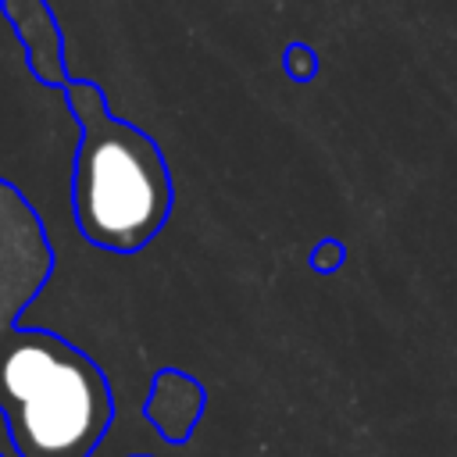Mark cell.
Here are the masks:
<instances>
[{"label":"cell","mask_w":457,"mask_h":457,"mask_svg":"<svg viewBox=\"0 0 457 457\" xmlns=\"http://www.w3.org/2000/svg\"><path fill=\"white\" fill-rule=\"evenodd\" d=\"M79 125L71 164V214L86 243L111 253H139L171 218L175 182L150 132L111 114L93 79L61 86Z\"/></svg>","instance_id":"cell-1"},{"label":"cell","mask_w":457,"mask_h":457,"mask_svg":"<svg viewBox=\"0 0 457 457\" xmlns=\"http://www.w3.org/2000/svg\"><path fill=\"white\" fill-rule=\"evenodd\" d=\"M0 421L14 457H93L114 421L107 371L50 328L0 332Z\"/></svg>","instance_id":"cell-2"},{"label":"cell","mask_w":457,"mask_h":457,"mask_svg":"<svg viewBox=\"0 0 457 457\" xmlns=\"http://www.w3.org/2000/svg\"><path fill=\"white\" fill-rule=\"evenodd\" d=\"M54 275V246L29 196L0 179V332L18 325L21 311L46 289ZM7 457V450H0Z\"/></svg>","instance_id":"cell-3"},{"label":"cell","mask_w":457,"mask_h":457,"mask_svg":"<svg viewBox=\"0 0 457 457\" xmlns=\"http://www.w3.org/2000/svg\"><path fill=\"white\" fill-rule=\"evenodd\" d=\"M0 11L14 29L25 50V68L36 75V82L46 89H61L71 75L64 64V36H61V25L50 4L46 0H0Z\"/></svg>","instance_id":"cell-4"},{"label":"cell","mask_w":457,"mask_h":457,"mask_svg":"<svg viewBox=\"0 0 457 457\" xmlns=\"http://www.w3.org/2000/svg\"><path fill=\"white\" fill-rule=\"evenodd\" d=\"M207 411V389L182 368H161L150 378V393L143 403V418L157 428V436L171 446H186L193 428Z\"/></svg>","instance_id":"cell-5"},{"label":"cell","mask_w":457,"mask_h":457,"mask_svg":"<svg viewBox=\"0 0 457 457\" xmlns=\"http://www.w3.org/2000/svg\"><path fill=\"white\" fill-rule=\"evenodd\" d=\"M282 71L293 79V82H311L318 75V54L307 46V43H289L282 50Z\"/></svg>","instance_id":"cell-6"},{"label":"cell","mask_w":457,"mask_h":457,"mask_svg":"<svg viewBox=\"0 0 457 457\" xmlns=\"http://www.w3.org/2000/svg\"><path fill=\"white\" fill-rule=\"evenodd\" d=\"M343 261H346V246H343L339 239H332V236L318 239V243H314V250H311V257H307V264H311L314 271H321V275L339 271V268H343Z\"/></svg>","instance_id":"cell-7"},{"label":"cell","mask_w":457,"mask_h":457,"mask_svg":"<svg viewBox=\"0 0 457 457\" xmlns=\"http://www.w3.org/2000/svg\"><path fill=\"white\" fill-rule=\"evenodd\" d=\"M129 457H150V453H129Z\"/></svg>","instance_id":"cell-8"}]
</instances>
